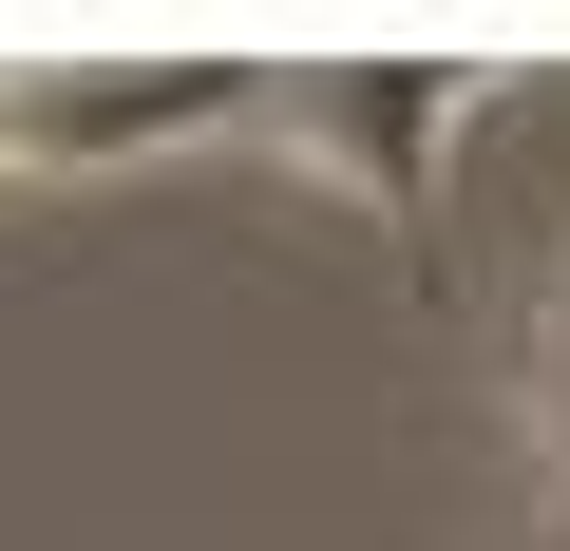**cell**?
<instances>
[{"instance_id":"6da1fadb","label":"cell","mask_w":570,"mask_h":551,"mask_svg":"<svg viewBox=\"0 0 570 551\" xmlns=\"http://www.w3.org/2000/svg\"><path fill=\"white\" fill-rule=\"evenodd\" d=\"M494 115V77H456V58H381V77H247V134L285 152V171H324V190H362L400 247L438 228V171H456V134Z\"/></svg>"},{"instance_id":"7a4b0ae2","label":"cell","mask_w":570,"mask_h":551,"mask_svg":"<svg viewBox=\"0 0 570 551\" xmlns=\"http://www.w3.org/2000/svg\"><path fill=\"white\" fill-rule=\"evenodd\" d=\"M171 134H247V77L209 58H0V171H115V152H171Z\"/></svg>"},{"instance_id":"3957f363","label":"cell","mask_w":570,"mask_h":551,"mask_svg":"<svg viewBox=\"0 0 570 551\" xmlns=\"http://www.w3.org/2000/svg\"><path fill=\"white\" fill-rule=\"evenodd\" d=\"M513 437H532V494L570 513V305L532 324V381H513Z\"/></svg>"}]
</instances>
